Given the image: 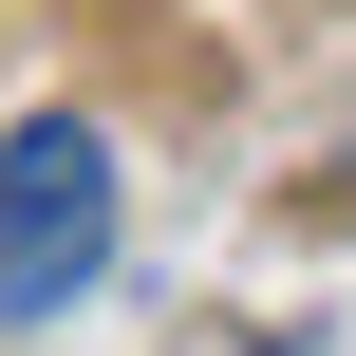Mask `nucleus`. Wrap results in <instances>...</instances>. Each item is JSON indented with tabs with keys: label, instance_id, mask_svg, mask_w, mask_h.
<instances>
[{
	"label": "nucleus",
	"instance_id": "f257e3e1",
	"mask_svg": "<svg viewBox=\"0 0 356 356\" xmlns=\"http://www.w3.org/2000/svg\"><path fill=\"white\" fill-rule=\"evenodd\" d=\"M94 263H113V131L94 113L0 131V319L38 338L56 300H94Z\"/></svg>",
	"mask_w": 356,
	"mask_h": 356
}]
</instances>
